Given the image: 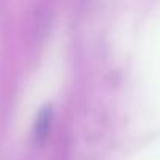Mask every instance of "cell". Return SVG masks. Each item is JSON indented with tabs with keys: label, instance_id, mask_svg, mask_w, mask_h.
I'll return each instance as SVG.
<instances>
[{
	"label": "cell",
	"instance_id": "obj_1",
	"mask_svg": "<svg viewBox=\"0 0 160 160\" xmlns=\"http://www.w3.org/2000/svg\"><path fill=\"white\" fill-rule=\"evenodd\" d=\"M50 127H52V108L50 107L41 108V112L36 116V122H35V137L38 140H44Z\"/></svg>",
	"mask_w": 160,
	"mask_h": 160
}]
</instances>
